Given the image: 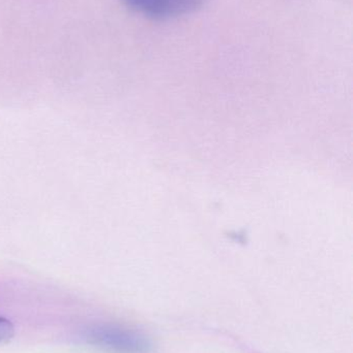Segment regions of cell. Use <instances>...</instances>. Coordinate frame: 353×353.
Here are the masks:
<instances>
[{"instance_id":"1","label":"cell","mask_w":353,"mask_h":353,"mask_svg":"<svg viewBox=\"0 0 353 353\" xmlns=\"http://www.w3.org/2000/svg\"><path fill=\"white\" fill-rule=\"evenodd\" d=\"M87 340L93 345L118 353H146L151 347V341L143 334L110 325L90 330Z\"/></svg>"},{"instance_id":"2","label":"cell","mask_w":353,"mask_h":353,"mask_svg":"<svg viewBox=\"0 0 353 353\" xmlns=\"http://www.w3.org/2000/svg\"><path fill=\"white\" fill-rule=\"evenodd\" d=\"M137 12L153 18H172L194 12L203 0H122Z\"/></svg>"},{"instance_id":"3","label":"cell","mask_w":353,"mask_h":353,"mask_svg":"<svg viewBox=\"0 0 353 353\" xmlns=\"http://www.w3.org/2000/svg\"><path fill=\"white\" fill-rule=\"evenodd\" d=\"M15 335V327L8 319L0 316V343L8 342Z\"/></svg>"}]
</instances>
